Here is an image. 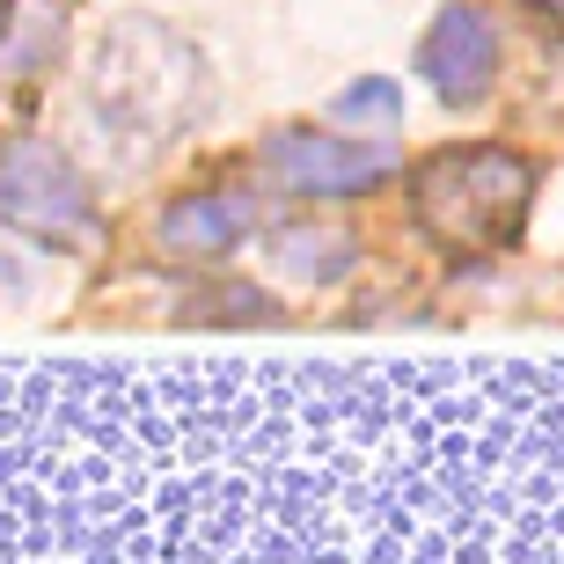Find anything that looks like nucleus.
Returning a JSON list of instances; mask_svg holds the SVG:
<instances>
[{
  "instance_id": "3",
  "label": "nucleus",
  "mask_w": 564,
  "mask_h": 564,
  "mask_svg": "<svg viewBox=\"0 0 564 564\" xmlns=\"http://www.w3.org/2000/svg\"><path fill=\"white\" fill-rule=\"evenodd\" d=\"M272 169L286 176L293 191H315V198H345V191L381 184L397 154L389 140H323V132H286L272 140Z\"/></svg>"
},
{
  "instance_id": "9",
  "label": "nucleus",
  "mask_w": 564,
  "mask_h": 564,
  "mask_svg": "<svg viewBox=\"0 0 564 564\" xmlns=\"http://www.w3.org/2000/svg\"><path fill=\"white\" fill-rule=\"evenodd\" d=\"M0 15H8V0H0Z\"/></svg>"
},
{
  "instance_id": "8",
  "label": "nucleus",
  "mask_w": 564,
  "mask_h": 564,
  "mask_svg": "<svg viewBox=\"0 0 564 564\" xmlns=\"http://www.w3.org/2000/svg\"><path fill=\"white\" fill-rule=\"evenodd\" d=\"M543 8H550V15H557V22H564V0H543Z\"/></svg>"
},
{
  "instance_id": "4",
  "label": "nucleus",
  "mask_w": 564,
  "mask_h": 564,
  "mask_svg": "<svg viewBox=\"0 0 564 564\" xmlns=\"http://www.w3.org/2000/svg\"><path fill=\"white\" fill-rule=\"evenodd\" d=\"M419 66L447 104H477L484 88H491V74H499V30L477 8H440L425 44H419Z\"/></svg>"
},
{
  "instance_id": "1",
  "label": "nucleus",
  "mask_w": 564,
  "mask_h": 564,
  "mask_svg": "<svg viewBox=\"0 0 564 564\" xmlns=\"http://www.w3.org/2000/svg\"><path fill=\"white\" fill-rule=\"evenodd\" d=\"M528 198H535V169L513 147H447L411 176L419 228L455 257L513 250V235L528 228Z\"/></svg>"
},
{
  "instance_id": "2",
  "label": "nucleus",
  "mask_w": 564,
  "mask_h": 564,
  "mask_svg": "<svg viewBox=\"0 0 564 564\" xmlns=\"http://www.w3.org/2000/svg\"><path fill=\"white\" fill-rule=\"evenodd\" d=\"M0 220L37 242H82L96 228V206L66 154H52L44 140H8L0 147Z\"/></svg>"
},
{
  "instance_id": "5",
  "label": "nucleus",
  "mask_w": 564,
  "mask_h": 564,
  "mask_svg": "<svg viewBox=\"0 0 564 564\" xmlns=\"http://www.w3.org/2000/svg\"><path fill=\"white\" fill-rule=\"evenodd\" d=\"M235 235H242V213L228 198H176L169 220H162V242L184 250V257H220Z\"/></svg>"
},
{
  "instance_id": "6",
  "label": "nucleus",
  "mask_w": 564,
  "mask_h": 564,
  "mask_svg": "<svg viewBox=\"0 0 564 564\" xmlns=\"http://www.w3.org/2000/svg\"><path fill=\"white\" fill-rule=\"evenodd\" d=\"M279 250H286V264H293L301 279H337L352 242H345V235H286Z\"/></svg>"
},
{
  "instance_id": "7",
  "label": "nucleus",
  "mask_w": 564,
  "mask_h": 564,
  "mask_svg": "<svg viewBox=\"0 0 564 564\" xmlns=\"http://www.w3.org/2000/svg\"><path fill=\"white\" fill-rule=\"evenodd\" d=\"M345 118H381V126H397V88L389 82H375V88H352V96H345Z\"/></svg>"
}]
</instances>
